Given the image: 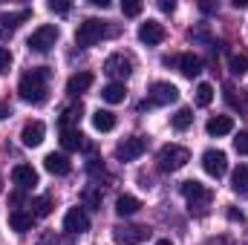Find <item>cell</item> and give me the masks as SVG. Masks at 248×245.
Returning a JSON list of instances; mask_svg holds the SVG:
<instances>
[{"label":"cell","mask_w":248,"mask_h":245,"mask_svg":"<svg viewBox=\"0 0 248 245\" xmlns=\"http://www.w3.org/2000/svg\"><path fill=\"white\" fill-rule=\"evenodd\" d=\"M231 187H234V193L248 196V168L246 165H240V168L234 170V176H231Z\"/></svg>","instance_id":"cell-25"},{"label":"cell","mask_w":248,"mask_h":245,"mask_svg":"<svg viewBox=\"0 0 248 245\" xmlns=\"http://www.w3.org/2000/svg\"><path fill=\"white\" fill-rule=\"evenodd\" d=\"M182 196L187 199V205H190V211H196V214H205L208 208H211V199H214V193L205 187L202 182H185L182 184Z\"/></svg>","instance_id":"cell-4"},{"label":"cell","mask_w":248,"mask_h":245,"mask_svg":"<svg viewBox=\"0 0 248 245\" xmlns=\"http://www.w3.org/2000/svg\"><path fill=\"white\" fill-rule=\"evenodd\" d=\"M32 222H35V216L26 214V211H20V208H15V211L9 214V225H12V231H17V234H26V231L32 228Z\"/></svg>","instance_id":"cell-19"},{"label":"cell","mask_w":248,"mask_h":245,"mask_svg":"<svg viewBox=\"0 0 248 245\" xmlns=\"http://www.w3.org/2000/svg\"><path fill=\"white\" fill-rule=\"evenodd\" d=\"M61 144H63V150H81V147H84V136H81V130H78V127H72V130H61Z\"/></svg>","instance_id":"cell-24"},{"label":"cell","mask_w":248,"mask_h":245,"mask_svg":"<svg viewBox=\"0 0 248 245\" xmlns=\"http://www.w3.org/2000/svg\"><path fill=\"white\" fill-rule=\"evenodd\" d=\"M147 237H150V231L144 225H116L113 228L116 245H141Z\"/></svg>","instance_id":"cell-6"},{"label":"cell","mask_w":248,"mask_h":245,"mask_svg":"<svg viewBox=\"0 0 248 245\" xmlns=\"http://www.w3.org/2000/svg\"><path fill=\"white\" fill-rule=\"evenodd\" d=\"M101 98H104L107 104H122L124 98H127V87H124L122 81H113V84H107V87L101 90Z\"/></svg>","instance_id":"cell-21"},{"label":"cell","mask_w":248,"mask_h":245,"mask_svg":"<svg viewBox=\"0 0 248 245\" xmlns=\"http://www.w3.org/2000/svg\"><path fill=\"white\" fill-rule=\"evenodd\" d=\"M87 228H90L87 211H84V208H69L66 216H63V231H69V234H84Z\"/></svg>","instance_id":"cell-12"},{"label":"cell","mask_w":248,"mask_h":245,"mask_svg":"<svg viewBox=\"0 0 248 245\" xmlns=\"http://www.w3.org/2000/svg\"><path fill=\"white\" fill-rule=\"evenodd\" d=\"M87 202H90V205H98V196H95L93 190H87Z\"/></svg>","instance_id":"cell-39"},{"label":"cell","mask_w":248,"mask_h":245,"mask_svg":"<svg viewBox=\"0 0 248 245\" xmlns=\"http://www.w3.org/2000/svg\"><path fill=\"white\" fill-rule=\"evenodd\" d=\"M231 72H234V75H246L248 72V58L246 55H231Z\"/></svg>","instance_id":"cell-30"},{"label":"cell","mask_w":248,"mask_h":245,"mask_svg":"<svg viewBox=\"0 0 248 245\" xmlns=\"http://www.w3.org/2000/svg\"><path fill=\"white\" fill-rule=\"evenodd\" d=\"M12 179H15V184H17V187L29 190V187H35V184H38V170H35L32 165H15Z\"/></svg>","instance_id":"cell-14"},{"label":"cell","mask_w":248,"mask_h":245,"mask_svg":"<svg viewBox=\"0 0 248 245\" xmlns=\"http://www.w3.org/2000/svg\"><path fill=\"white\" fill-rule=\"evenodd\" d=\"M156 245H173V243H170V240H159Z\"/></svg>","instance_id":"cell-40"},{"label":"cell","mask_w":248,"mask_h":245,"mask_svg":"<svg viewBox=\"0 0 248 245\" xmlns=\"http://www.w3.org/2000/svg\"><path fill=\"white\" fill-rule=\"evenodd\" d=\"M179 72H182L185 78H196V75L202 72V58L193 55V52L182 55V58H179Z\"/></svg>","instance_id":"cell-20"},{"label":"cell","mask_w":248,"mask_h":245,"mask_svg":"<svg viewBox=\"0 0 248 245\" xmlns=\"http://www.w3.org/2000/svg\"><path fill=\"white\" fill-rule=\"evenodd\" d=\"M9 116H12V107L3 101V104H0V122H3V119H9Z\"/></svg>","instance_id":"cell-37"},{"label":"cell","mask_w":248,"mask_h":245,"mask_svg":"<svg viewBox=\"0 0 248 245\" xmlns=\"http://www.w3.org/2000/svg\"><path fill=\"white\" fill-rule=\"evenodd\" d=\"M104 35H107L104 20H98V17H87V20H81L78 29H75V44L87 49V46H95Z\"/></svg>","instance_id":"cell-3"},{"label":"cell","mask_w":248,"mask_h":245,"mask_svg":"<svg viewBox=\"0 0 248 245\" xmlns=\"http://www.w3.org/2000/svg\"><path fill=\"white\" fill-rule=\"evenodd\" d=\"M93 87V75L90 72H75L69 81H66V92L69 95H81V92H87Z\"/></svg>","instance_id":"cell-18"},{"label":"cell","mask_w":248,"mask_h":245,"mask_svg":"<svg viewBox=\"0 0 248 245\" xmlns=\"http://www.w3.org/2000/svg\"><path fill=\"white\" fill-rule=\"evenodd\" d=\"M202 168H205V173L208 176H214V179H219V176H225V170H228V156L222 153V150H205L202 153Z\"/></svg>","instance_id":"cell-8"},{"label":"cell","mask_w":248,"mask_h":245,"mask_svg":"<svg viewBox=\"0 0 248 245\" xmlns=\"http://www.w3.org/2000/svg\"><path fill=\"white\" fill-rule=\"evenodd\" d=\"M52 214V199L49 196H38L32 202V216H49Z\"/></svg>","instance_id":"cell-27"},{"label":"cell","mask_w":248,"mask_h":245,"mask_svg":"<svg viewBox=\"0 0 248 245\" xmlns=\"http://www.w3.org/2000/svg\"><path fill=\"white\" fill-rule=\"evenodd\" d=\"M139 208H141V202L136 196H130V193H124V196L116 199V214L119 216H133V214H139Z\"/></svg>","instance_id":"cell-22"},{"label":"cell","mask_w":248,"mask_h":245,"mask_svg":"<svg viewBox=\"0 0 248 245\" xmlns=\"http://www.w3.org/2000/svg\"><path fill=\"white\" fill-rule=\"evenodd\" d=\"M159 9L170 15V12H176V3H173V0H159Z\"/></svg>","instance_id":"cell-36"},{"label":"cell","mask_w":248,"mask_h":245,"mask_svg":"<svg viewBox=\"0 0 248 245\" xmlns=\"http://www.w3.org/2000/svg\"><path fill=\"white\" fill-rule=\"evenodd\" d=\"M165 26L159 23V20H144L141 26H139V41L141 44H147V46H156V44H162L165 41Z\"/></svg>","instance_id":"cell-11"},{"label":"cell","mask_w":248,"mask_h":245,"mask_svg":"<svg viewBox=\"0 0 248 245\" xmlns=\"http://www.w3.org/2000/svg\"><path fill=\"white\" fill-rule=\"evenodd\" d=\"M156 162H159V170L173 173V170L185 168L187 162H190V153H187V147H182V144H165V147L159 150Z\"/></svg>","instance_id":"cell-2"},{"label":"cell","mask_w":248,"mask_h":245,"mask_svg":"<svg viewBox=\"0 0 248 245\" xmlns=\"http://www.w3.org/2000/svg\"><path fill=\"white\" fill-rule=\"evenodd\" d=\"M46 87H49V69H46V66H35V69H29V72L20 78L17 92H20V98L29 101V104H44V101H46V92H49Z\"/></svg>","instance_id":"cell-1"},{"label":"cell","mask_w":248,"mask_h":245,"mask_svg":"<svg viewBox=\"0 0 248 245\" xmlns=\"http://www.w3.org/2000/svg\"><path fill=\"white\" fill-rule=\"evenodd\" d=\"M9 66H12V52L0 46V72H9Z\"/></svg>","instance_id":"cell-33"},{"label":"cell","mask_w":248,"mask_h":245,"mask_svg":"<svg viewBox=\"0 0 248 245\" xmlns=\"http://www.w3.org/2000/svg\"><path fill=\"white\" fill-rule=\"evenodd\" d=\"M228 219H234V222H237V219H240V222H243V214H240V211H234V208H231V211H228Z\"/></svg>","instance_id":"cell-38"},{"label":"cell","mask_w":248,"mask_h":245,"mask_svg":"<svg viewBox=\"0 0 248 245\" xmlns=\"http://www.w3.org/2000/svg\"><path fill=\"white\" fill-rule=\"evenodd\" d=\"M78 119H81V107H69L61 119V130H72V124H78Z\"/></svg>","instance_id":"cell-29"},{"label":"cell","mask_w":248,"mask_h":245,"mask_svg":"<svg viewBox=\"0 0 248 245\" xmlns=\"http://www.w3.org/2000/svg\"><path fill=\"white\" fill-rule=\"evenodd\" d=\"M211 101H214V87L211 84H199L196 87V104L199 107H208Z\"/></svg>","instance_id":"cell-28"},{"label":"cell","mask_w":248,"mask_h":245,"mask_svg":"<svg viewBox=\"0 0 248 245\" xmlns=\"http://www.w3.org/2000/svg\"><path fill=\"white\" fill-rule=\"evenodd\" d=\"M29 15H32L29 9H23V12H15V15H9V12H6V15H0V38L12 35V32H15V29H17L23 20H29Z\"/></svg>","instance_id":"cell-15"},{"label":"cell","mask_w":248,"mask_h":245,"mask_svg":"<svg viewBox=\"0 0 248 245\" xmlns=\"http://www.w3.org/2000/svg\"><path fill=\"white\" fill-rule=\"evenodd\" d=\"M104 72L110 75V78H119V81H127L130 78V72H133V61L122 55V52H116V55H110L107 61H104Z\"/></svg>","instance_id":"cell-9"},{"label":"cell","mask_w":248,"mask_h":245,"mask_svg":"<svg viewBox=\"0 0 248 245\" xmlns=\"http://www.w3.org/2000/svg\"><path fill=\"white\" fill-rule=\"evenodd\" d=\"M234 150H237L240 156H248V133H237V138H234Z\"/></svg>","instance_id":"cell-32"},{"label":"cell","mask_w":248,"mask_h":245,"mask_svg":"<svg viewBox=\"0 0 248 245\" xmlns=\"http://www.w3.org/2000/svg\"><path fill=\"white\" fill-rule=\"evenodd\" d=\"M49 12H55V15H66V12H69V3H55V0H52V3H49Z\"/></svg>","instance_id":"cell-35"},{"label":"cell","mask_w":248,"mask_h":245,"mask_svg":"<svg viewBox=\"0 0 248 245\" xmlns=\"http://www.w3.org/2000/svg\"><path fill=\"white\" fill-rule=\"evenodd\" d=\"M58 38H61L58 26H52V23H44V26H38V29L29 35L26 46H29V49H35V52H49V49L58 44Z\"/></svg>","instance_id":"cell-5"},{"label":"cell","mask_w":248,"mask_h":245,"mask_svg":"<svg viewBox=\"0 0 248 245\" xmlns=\"http://www.w3.org/2000/svg\"><path fill=\"white\" fill-rule=\"evenodd\" d=\"M141 9H144V6H141L139 0H124V3H122V12L127 15V17H139V15H141Z\"/></svg>","instance_id":"cell-31"},{"label":"cell","mask_w":248,"mask_h":245,"mask_svg":"<svg viewBox=\"0 0 248 245\" xmlns=\"http://www.w3.org/2000/svg\"><path fill=\"white\" fill-rule=\"evenodd\" d=\"M44 136H46L44 122H29V124H23V130H20V141H23V147H38V144L44 141Z\"/></svg>","instance_id":"cell-13"},{"label":"cell","mask_w":248,"mask_h":245,"mask_svg":"<svg viewBox=\"0 0 248 245\" xmlns=\"http://www.w3.org/2000/svg\"><path fill=\"white\" fill-rule=\"evenodd\" d=\"M205 130H208V136H228V133H234V119L231 116H214V119H208L205 124Z\"/></svg>","instance_id":"cell-17"},{"label":"cell","mask_w":248,"mask_h":245,"mask_svg":"<svg viewBox=\"0 0 248 245\" xmlns=\"http://www.w3.org/2000/svg\"><path fill=\"white\" fill-rule=\"evenodd\" d=\"M38 245H58V240H55V231H46V234H41Z\"/></svg>","instance_id":"cell-34"},{"label":"cell","mask_w":248,"mask_h":245,"mask_svg":"<svg viewBox=\"0 0 248 245\" xmlns=\"http://www.w3.org/2000/svg\"><path fill=\"white\" fill-rule=\"evenodd\" d=\"M144 150H147V141H144L141 136H130V138L119 141V147H116V156H119L122 162H133V159H139Z\"/></svg>","instance_id":"cell-10"},{"label":"cell","mask_w":248,"mask_h":245,"mask_svg":"<svg viewBox=\"0 0 248 245\" xmlns=\"http://www.w3.org/2000/svg\"><path fill=\"white\" fill-rule=\"evenodd\" d=\"M93 127H95L98 133H110V130L116 127V113H110V110H95V113H93Z\"/></svg>","instance_id":"cell-23"},{"label":"cell","mask_w":248,"mask_h":245,"mask_svg":"<svg viewBox=\"0 0 248 245\" xmlns=\"http://www.w3.org/2000/svg\"><path fill=\"white\" fill-rule=\"evenodd\" d=\"M179 98V90L170 84V81H156L153 87H150V98H147V104L153 107H165V104H173Z\"/></svg>","instance_id":"cell-7"},{"label":"cell","mask_w":248,"mask_h":245,"mask_svg":"<svg viewBox=\"0 0 248 245\" xmlns=\"http://www.w3.org/2000/svg\"><path fill=\"white\" fill-rule=\"evenodd\" d=\"M44 168H46L52 176H66V173L72 170V165H69V159H66L63 153H46Z\"/></svg>","instance_id":"cell-16"},{"label":"cell","mask_w":248,"mask_h":245,"mask_svg":"<svg viewBox=\"0 0 248 245\" xmlns=\"http://www.w3.org/2000/svg\"><path fill=\"white\" fill-rule=\"evenodd\" d=\"M170 124H173V130H187V127L193 124V113H190L187 107H182V110H176V113H173Z\"/></svg>","instance_id":"cell-26"}]
</instances>
